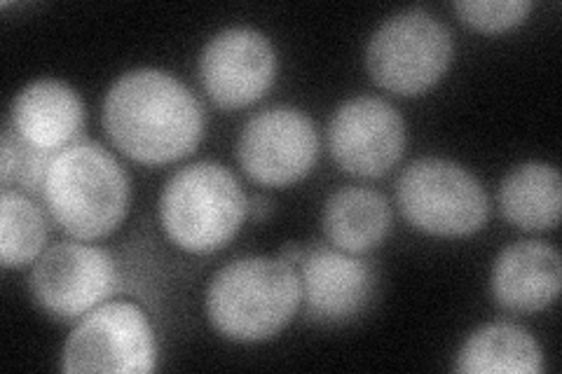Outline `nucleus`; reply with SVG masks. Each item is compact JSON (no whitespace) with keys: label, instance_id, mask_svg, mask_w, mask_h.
Masks as SVG:
<instances>
[{"label":"nucleus","instance_id":"f257e3e1","mask_svg":"<svg viewBox=\"0 0 562 374\" xmlns=\"http://www.w3.org/2000/svg\"><path fill=\"white\" fill-rule=\"evenodd\" d=\"M103 129L138 165H169L195 152L204 136L202 105L167 70L138 68L105 94Z\"/></svg>","mask_w":562,"mask_h":374},{"label":"nucleus","instance_id":"f03ea898","mask_svg":"<svg viewBox=\"0 0 562 374\" xmlns=\"http://www.w3.org/2000/svg\"><path fill=\"white\" fill-rule=\"evenodd\" d=\"M43 200L68 237L103 239L127 216L130 178L109 150L92 140H76L52 157Z\"/></svg>","mask_w":562,"mask_h":374},{"label":"nucleus","instance_id":"7ed1b4c3","mask_svg":"<svg viewBox=\"0 0 562 374\" xmlns=\"http://www.w3.org/2000/svg\"><path fill=\"white\" fill-rule=\"evenodd\" d=\"M303 302L301 276L281 258H239L211 279L206 314L233 342H262L284 330Z\"/></svg>","mask_w":562,"mask_h":374},{"label":"nucleus","instance_id":"20e7f679","mask_svg":"<svg viewBox=\"0 0 562 374\" xmlns=\"http://www.w3.org/2000/svg\"><path fill=\"white\" fill-rule=\"evenodd\" d=\"M249 216L246 197L231 169L198 162L176 171L162 190L160 223L181 251L216 253L231 243Z\"/></svg>","mask_w":562,"mask_h":374},{"label":"nucleus","instance_id":"39448f33","mask_svg":"<svg viewBox=\"0 0 562 374\" xmlns=\"http://www.w3.org/2000/svg\"><path fill=\"white\" fill-rule=\"evenodd\" d=\"M454 52L450 29L425 10L390 16L366 49L368 73L398 97H417L446 76Z\"/></svg>","mask_w":562,"mask_h":374},{"label":"nucleus","instance_id":"423d86ee","mask_svg":"<svg viewBox=\"0 0 562 374\" xmlns=\"http://www.w3.org/2000/svg\"><path fill=\"white\" fill-rule=\"evenodd\" d=\"M396 202L403 218L434 237H469L490 216L487 194L476 175L441 157H422L403 171Z\"/></svg>","mask_w":562,"mask_h":374},{"label":"nucleus","instance_id":"0eeeda50","mask_svg":"<svg viewBox=\"0 0 562 374\" xmlns=\"http://www.w3.org/2000/svg\"><path fill=\"white\" fill-rule=\"evenodd\" d=\"M155 365V330L144 309L132 302H103L70 332L61 370L66 374H146Z\"/></svg>","mask_w":562,"mask_h":374},{"label":"nucleus","instance_id":"6e6552de","mask_svg":"<svg viewBox=\"0 0 562 374\" xmlns=\"http://www.w3.org/2000/svg\"><path fill=\"white\" fill-rule=\"evenodd\" d=\"M31 293L57 320H76L109 299L120 283L117 264L99 246L61 241L33 262Z\"/></svg>","mask_w":562,"mask_h":374},{"label":"nucleus","instance_id":"1a4fd4ad","mask_svg":"<svg viewBox=\"0 0 562 374\" xmlns=\"http://www.w3.org/2000/svg\"><path fill=\"white\" fill-rule=\"evenodd\" d=\"M319 134L297 109L279 105L244 124L237 138V159L244 173L266 188L293 185L314 169Z\"/></svg>","mask_w":562,"mask_h":374},{"label":"nucleus","instance_id":"9d476101","mask_svg":"<svg viewBox=\"0 0 562 374\" xmlns=\"http://www.w3.org/2000/svg\"><path fill=\"white\" fill-rule=\"evenodd\" d=\"M328 150L347 173L380 178L406 150V122L384 99H349L330 117Z\"/></svg>","mask_w":562,"mask_h":374},{"label":"nucleus","instance_id":"9b49d317","mask_svg":"<svg viewBox=\"0 0 562 374\" xmlns=\"http://www.w3.org/2000/svg\"><path fill=\"white\" fill-rule=\"evenodd\" d=\"M277 55L266 33L233 26L216 33L200 57V80L218 109L237 111L270 92Z\"/></svg>","mask_w":562,"mask_h":374},{"label":"nucleus","instance_id":"f8f14e48","mask_svg":"<svg viewBox=\"0 0 562 374\" xmlns=\"http://www.w3.org/2000/svg\"><path fill=\"white\" fill-rule=\"evenodd\" d=\"M303 302L312 320L345 324L357 318L375 293L371 264L342 253L340 248L314 246L303 256Z\"/></svg>","mask_w":562,"mask_h":374},{"label":"nucleus","instance_id":"ddd939ff","mask_svg":"<svg viewBox=\"0 0 562 374\" xmlns=\"http://www.w3.org/2000/svg\"><path fill=\"white\" fill-rule=\"evenodd\" d=\"M85 124V105L74 87L61 80H35L12 101L10 127L29 146L59 152L76 144Z\"/></svg>","mask_w":562,"mask_h":374},{"label":"nucleus","instance_id":"4468645a","mask_svg":"<svg viewBox=\"0 0 562 374\" xmlns=\"http://www.w3.org/2000/svg\"><path fill=\"white\" fill-rule=\"evenodd\" d=\"M562 286V260L543 241H518L504 248L492 267V295L516 314L547 309Z\"/></svg>","mask_w":562,"mask_h":374},{"label":"nucleus","instance_id":"2eb2a0df","mask_svg":"<svg viewBox=\"0 0 562 374\" xmlns=\"http://www.w3.org/2000/svg\"><path fill=\"white\" fill-rule=\"evenodd\" d=\"M324 231L345 253H366L380 246L392 227V206L380 192L342 188L324 206Z\"/></svg>","mask_w":562,"mask_h":374},{"label":"nucleus","instance_id":"dca6fc26","mask_svg":"<svg viewBox=\"0 0 562 374\" xmlns=\"http://www.w3.org/2000/svg\"><path fill=\"white\" fill-rule=\"evenodd\" d=\"M543 353L535 337L512 324H492L473 332L457 353V372L539 374Z\"/></svg>","mask_w":562,"mask_h":374},{"label":"nucleus","instance_id":"f3484780","mask_svg":"<svg viewBox=\"0 0 562 374\" xmlns=\"http://www.w3.org/2000/svg\"><path fill=\"white\" fill-rule=\"evenodd\" d=\"M499 206L504 218L520 229H553L562 208V183L558 169L543 162L516 167L502 181Z\"/></svg>","mask_w":562,"mask_h":374},{"label":"nucleus","instance_id":"a211bd4d","mask_svg":"<svg viewBox=\"0 0 562 374\" xmlns=\"http://www.w3.org/2000/svg\"><path fill=\"white\" fill-rule=\"evenodd\" d=\"M47 220L29 194L3 190L0 197V262L5 270H22L45 253Z\"/></svg>","mask_w":562,"mask_h":374},{"label":"nucleus","instance_id":"6ab92c4d","mask_svg":"<svg viewBox=\"0 0 562 374\" xmlns=\"http://www.w3.org/2000/svg\"><path fill=\"white\" fill-rule=\"evenodd\" d=\"M55 155L57 152L29 146L20 134L8 127L3 132V144H0V183H3V190L16 183L20 192L43 197L45 175Z\"/></svg>","mask_w":562,"mask_h":374},{"label":"nucleus","instance_id":"aec40b11","mask_svg":"<svg viewBox=\"0 0 562 374\" xmlns=\"http://www.w3.org/2000/svg\"><path fill=\"white\" fill-rule=\"evenodd\" d=\"M530 10V0H462V3H454L460 20L483 33L512 31L527 20Z\"/></svg>","mask_w":562,"mask_h":374},{"label":"nucleus","instance_id":"412c9836","mask_svg":"<svg viewBox=\"0 0 562 374\" xmlns=\"http://www.w3.org/2000/svg\"><path fill=\"white\" fill-rule=\"evenodd\" d=\"M272 211V202L268 197H262V194H256V197L249 200V216L256 220H266Z\"/></svg>","mask_w":562,"mask_h":374},{"label":"nucleus","instance_id":"4be33fe9","mask_svg":"<svg viewBox=\"0 0 562 374\" xmlns=\"http://www.w3.org/2000/svg\"><path fill=\"white\" fill-rule=\"evenodd\" d=\"M303 248L297 246V243H289L286 248H281V253H279V258L284 260V262H289V264H297V262H303Z\"/></svg>","mask_w":562,"mask_h":374}]
</instances>
